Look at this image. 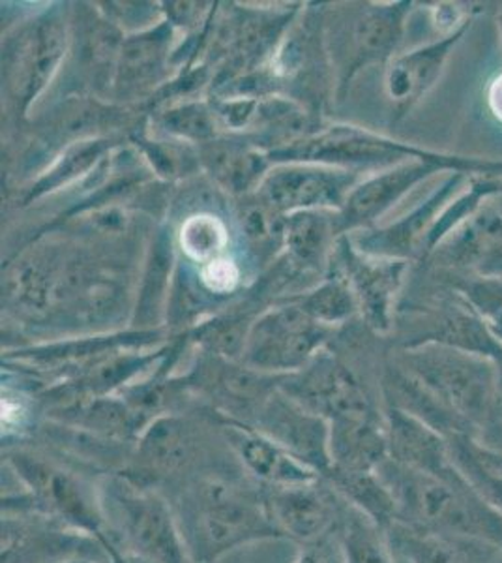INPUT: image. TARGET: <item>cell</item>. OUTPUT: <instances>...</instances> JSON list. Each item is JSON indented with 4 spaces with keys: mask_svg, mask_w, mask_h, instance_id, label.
<instances>
[{
    "mask_svg": "<svg viewBox=\"0 0 502 563\" xmlns=\"http://www.w3.org/2000/svg\"><path fill=\"white\" fill-rule=\"evenodd\" d=\"M70 53L83 87L102 100L111 98L116 60L126 34L100 8L77 4L70 15Z\"/></svg>",
    "mask_w": 502,
    "mask_h": 563,
    "instance_id": "2e32d148",
    "label": "cell"
},
{
    "mask_svg": "<svg viewBox=\"0 0 502 563\" xmlns=\"http://www.w3.org/2000/svg\"><path fill=\"white\" fill-rule=\"evenodd\" d=\"M435 265L480 278H502V211L488 201L433 252Z\"/></svg>",
    "mask_w": 502,
    "mask_h": 563,
    "instance_id": "ac0fdd59",
    "label": "cell"
},
{
    "mask_svg": "<svg viewBox=\"0 0 502 563\" xmlns=\"http://www.w3.org/2000/svg\"><path fill=\"white\" fill-rule=\"evenodd\" d=\"M321 475L331 470V424L278 389L249 424Z\"/></svg>",
    "mask_w": 502,
    "mask_h": 563,
    "instance_id": "9a60e30c",
    "label": "cell"
},
{
    "mask_svg": "<svg viewBox=\"0 0 502 563\" xmlns=\"http://www.w3.org/2000/svg\"><path fill=\"white\" fill-rule=\"evenodd\" d=\"M12 462L40 504L49 507V511L57 512L71 525L98 533L100 515L96 512L94 501L89 498L87 488L74 475L36 456L18 455L13 456Z\"/></svg>",
    "mask_w": 502,
    "mask_h": 563,
    "instance_id": "cb8c5ba5",
    "label": "cell"
},
{
    "mask_svg": "<svg viewBox=\"0 0 502 563\" xmlns=\"http://www.w3.org/2000/svg\"><path fill=\"white\" fill-rule=\"evenodd\" d=\"M150 115L154 126H158V132L164 137L182 141L193 147H201L222 135L209 100L171 103L166 108L154 109Z\"/></svg>",
    "mask_w": 502,
    "mask_h": 563,
    "instance_id": "d590c367",
    "label": "cell"
},
{
    "mask_svg": "<svg viewBox=\"0 0 502 563\" xmlns=\"http://www.w3.org/2000/svg\"><path fill=\"white\" fill-rule=\"evenodd\" d=\"M281 301L291 302L312 320L334 329L353 320L356 314H360L355 291L350 288L344 271L339 269L334 262H332L331 273L313 288L300 291L293 297H286Z\"/></svg>",
    "mask_w": 502,
    "mask_h": 563,
    "instance_id": "836d02e7",
    "label": "cell"
},
{
    "mask_svg": "<svg viewBox=\"0 0 502 563\" xmlns=\"http://www.w3.org/2000/svg\"><path fill=\"white\" fill-rule=\"evenodd\" d=\"M358 179L360 174L337 167L278 164L255 194L283 217L302 211L337 212Z\"/></svg>",
    "mask_w": 502,
    "mask_h": 563,
    "instance_id": "8fae6325",
    "label": "cell"
},
{
    "mask_svg": "<svg viewBox=\"0 0 502 563\" xmlns=\"http://www.w3.org/2000/svg\"><path fill=\"white\" fill-rule=\"evenodd\" d=\"M439 172L445 169L435 162L411 161L360 180L350 190L344 207L334 212L337 238L373 228L377 220L405 198L414 186Z\"/></svg>",
    "mask_w": 502,
    "mask_h": 563,
    "instance_id": "4fadbf2b",
    "label": "cell"
},
{
    "mask_svg": "<svg viewBox=\"0 0 502 563\" xmlns=\"http://www.w3.org/2000/svg\"><path fill=\"white\" fill-rule=\"evenodd\" d=\"M331 424V467L376 472L388 459L382 419H339Z\"/></svg>",
    "mask_w": 502,
    "mask_h": 563,
    "instance_id": "f1b7e54d",
    "label": "cell"
},
{
    "mask_svg": "<svg viewBox=\"0 0 502 563\" xmlns=\"http://www.w3.org/2000/svg\"><path fill=\"white\" fill-rule=\"evenodd\" d=\"M222 430L244 467L267 487H293L321 479L319 472L254 427L222 417Z\"/></svg>",
    "mask_w": 502,
    "mask_h": 563,
    "instance_id": "7402d4cb",
    "label": "cell"
},
{
    "mask_svg": "<svg viewBox=\"0 0 502 563\" xmlns=\"http://www.w3.org/2000/svg\"><path fill=\"white\" fill-rule=\"evenodd\" d=\"M342 547L345 563H395L387 533L347 501L342 515Z\"/></svg>",
    "mask_w": 502,
    "mask_h": 563,
    "instance_id": "74e56055",
    "label": "cell"
},
{
    "mask_svg": "<svg viewBox=\"0 0 502 563\" xmlns=\"http://www.w3.org/2000/svg\"><path fill=\"white\" fill-rule=\"evenodd\" d=\"M331 487L356 511L373 520L382 531L395 522V504L381 475L376 472H350L331 467L323 475Z\"/></svg>",
    "mask_w": 502,
    "mask_h": 563,
    "instance_id": "d6a6232c",
    "label": "cell"
},
{
    "mask_svg": "<svg viewBox=\"0 0 502 563\" xmlns=\"http://www.w3.org/2000/svg\"><path fill=\"white\" fill-rule=\"evenodd\" d=\"M280 389L304 410L325 421L382 419L366 379L328 350L317 353L302 371L287 374Z\"/></svg>",
    "mask_w": 502,
    "mask_h": 563,
    "instance_id": "52a82bcc",
    "label": "cell"
},
{
    "mask_svg": "<svg viewBox=\"0 0 502 563\" xmlns=\"http://www.w3.org/2000/svg\"><path fill=\"white\" fill-rule=\"evenodd\" d=\"M161 339L158 331H140L130 329L124 333L94 334V336H77V339L58 340L44 346L23 347L7 355V361H15L23 365L40 366L44 371L64 368V366L94 365L102 358L126 350H148Z\"/></svg>",
    "mask_w": 502,
    "mask_h": 563,
    "instance_id": "44dd1931",
    "label": "cell"
},
{
    "mask_svg": "<svg viewBox=\"0 0 502 563\" xmlns=\"http://www.w3.org/2000/svg\"><path fill=\"white\" fill-rule=\"evenodd\" d=\"M377 474L394 498V525L502 549V515L491 509L458 472L440 477L387 459Z\"/></svg>",
    "mask_w": 502,
    "mask_h": 563,
    "instance_id": "6da1fadb",
    "label": "cell"
},
{
    "mask_svg": "<svg viewBox=\"0 0 502 563\" xmlns=\"http://www.w3.org/2000/svg\"><path fill=\"white\" fill-rule=\"evenodd\" d=\"M472 21L458 29L456 33L439 36L430 44L395 55L388 63L384 71V90L394 108V121L408 115L409 111L437 85L451 52L458 47L465 34L471 31Z\"/></svg>",
    "mask_w": 502,
    "mask_h": 563,
    "instance_id": "e0dca14e",
    "label": "cell"
},
{
    "mask_svg": "<svg viewBox=\"0 0 502 563\" xmlns=\"http://www.w3.org/2000/svg\"><path fill=\"white\" fill-rule=\"evenodd\" d=\"M130 141L134 143L140 156L145 158L150 172L167 183L188 179L201 169L198 147L169 137H153L145 129V121L135 124L130 132Z\"/></svg>",
    "mask_w": 502,
    "mask_h": 563,
    "instance_id": "e575fe53",
    "label": "cell"
},
{
    "mask_svg": "<svg viewBox=\"0 0 502 563\" xmlns=\"http://www.w3.org/2000/svg\"><path fill=\"white\" fill-rule=\"evenodd\" d=\"M382 413L390 461L440 477L458 472L450 461L448 438L439 430L394 406L384 404Z\"/></svg>",
    "mask_w": 502,
    "mask_h": 563,
    "instance_id": "603a6c76",
    "label": "cell"
},
{
    "mask_svg": "<svg viewBox=\"0 0 502 563\" xmlns=\"http://www.w3.org/2000/svg\"><path fill=\"white\" fill-rule=\"evenodd\" d=\"M465 179H469V175H448L440 183L439 188H435L420 206L414 207L413 211L400 220H395L394 224L356 231L349 235L350 241L356 249L369 256L401 260V262L422 260L427 233L432 231L435 220L448 206V201L456 194L461 192Z\"/></svg>",
    "mask_w": 502,
    "mask_h": 563,
    "instance_id": "5bb4252c",
    "label": "cell"
},
{
    "mask_svg": "<svg viewBox=\"0 0 502 563\" xmlns=\"http://www.w3.org/2000/svg\"><path fill=\"white\" fill-rule=\"evenodd\" d=\"M334 212L302 211L286 217V244L281 257L304 282L305 278L323 280L331 273L337 243Z\"/></svg>",
    "mask_w": 502,
    "mask_h": 563,
    "instance_id": "d4e9b609",
    "label": "cell"
},
{
    "mask_svg": "<svg viewBox=\"0 0 502 563\" xmlns=\"http://www.w3.org/2000/svg\"><path fill=\"white\" fill-rule=\"evenodd\" d=\"M488 106L497 121L502 124V71L491 79L490 87H488Z\"/></svg>",
    "mask_w": 502,
    "mask_h": 563,
    "instance_id": "60d3db41",
    "label": "cell"
},
{
    "mask_svg": "<svg viewBox=\"0 0 502 563\" xmlns=\"http://www.w3.org/2000/svg\"><path fill=\"white\" fill-rule=\"evenodd\" d=\"M235 218L246 252L267 271L283 252L286 217L254 192L236 199Z\"/></svg>",
    "mask_w": 502,
    "mask_h": 563,
    "instance_id": "1f68e13d",
    "label": "cell"
},
{
    "mask_svg": "<svg viewBox=\"0 0 502 563\" xmlns=\"http://www.w3.org/2000/svg\"><path fill=\"white\" fill-rule=\"evenodd\" d=\"M186 533L190 551L201 560H212L236 544L278 533L268 517L263 499H254L246 490L214 477L196 481L186 494Z\"/></svg>",
    "mask_w": 502,
    "mask_h": 563,
    "instance_id": "277c9868",
    "label": "cell"
},
{
    "mask_svg": "<svg viewBox=\"0 0 502 563\" xmlns=\"http://www.w3.org/2000/svg\"><path fill=\"white\" fill-rule=\"evenodd\" d=\"M196 269H198L199 280L203 284L204 289L223 301L225 299L231 301L244 282L241 263L236 262L231 254L217 257L214 262L204 263Z\"/></svg>",
    "mask_w": 502,
    "mask_h": 563,
    "instance_id": "ab89813d",
    "label": "cell"
},
{
    "mask_svg": "<svg viewBox=\"0 0 502 563\" xmlns=\"http://www.w3.org/2000/svg\"><path fill=\"white\" fill-rule=\"evenodd\" d=\"M387 539L395 556L405 563H501L502 549L495 544L451 538L440 533L392 525Z\"/></svg>",
    "mask_w": 502,
    "mask_h": 563,
    "instance_id": "4316f807",
    "label": "cell"
},
{
    "mask_svg": "<svg viewBox=\"0 0 502 563\" xmlns=\"http://www.w3.org/2000/svg\"><path fill=\"white\" fill-rule=\"evenodd\" d=\"M175 33V26L161 20L141 33L126 34L111 89V98L119 106L147 102L169 81Z\"/></svg>",
    "mask_w": 502,
    "mask_h": 563,
    "instance_id": "7c38bea8",
    "label": "cell"
},
{
    "mask_svg": "<svg viewBox=\"0 0 502 563\" xmlns=\"http://www.w3.org/2000/svg\"><path fill=\"white\" fill-rule=\"evenodd\" d=\"M332 262L347 276L369 331L390 333L395 323L398 297L408 280L411 262L364 254L356 249L349 235L337 239Z\"/></svg>",
    "mask_w": 502,
    "mask_h": 563,
    "instance_id": "9c48e42d",
    "label": "cell"
},
{
    "mask_svg": "<svg viewBox=\"0 0 502 563\" xmlns=\"http://www.w3.org/2000/svg\"><path fill=\"white\" fill-rule=\"evenodd\" d=\"M283 378L249 368L242 361L201 353L185 382L188 389L210 400L220 417L252 424L268 398L280 389Z\"/></svg>",
    "mask_w": 502,
    "mask_h": 563,
    "instance_id": "ba28073f",
    "label": "cell"
},
{
    "mask_svg": "<svg viewBox=\"0 0 502 563\" xmlns=\"http://www.w3.org/2000/svg\"><path fill=\"white\" fill-rule=\"evenodd\" d=\"M499 207H501V211H502V194H501V196H499Z\"/></svg>",
    "mask_w": 502,
    "mask_h": 563,
    "instance_id": "f6af8a7d",
    "label": "cell"
},
{
    "mask_svg": "<svg viewBox=\"0 0 502 563\" xmlns=\"http://www.w3.org/2000/svg\"><path fill=\"white\" fill-rule=\"evenodd\" d=\"M499 26H501V34H502V4H501V10H499Z\"/></svg>",
    "mask_w": 502,
    "mask_h": 563,
    "instance_id": "ee69618b",
    "label": "cell"
},
{
    "mask_svg": "<svg viewBox=\"0 0 502 563\" xmlns=\"http://www.w3.org/2000/svg\"><path fill=\"white\" fill-rule=\"evenodd\" d=\"M70 8L53 4L26 20L2 47V77L8 106L25 119L70 53Z\"/></svg>",
    "mask_w": 502,
    "mask_h": 563,
    "instance_id": "5b68a950",
    "label": "cell"
},
{
    "mask_svg": "<svg viewBox=\"0 0 502 563\" xmlns=\"http://www.w3.org/2000/svg\"><path fill=\"white\" fill-rule=\"evenodd\" d=\"M198 455V440L188 422L172 416H158L143 430L140 459L153 474H178Z\"/></svg>",
    "mask_w": 502,
    "mask_h": 563,
    "instance_id": "4dcf8cb0",
    "label": "cell"
},
{
    "mask_svg": "<svg viewBox=\"0 0 502 563\" xmlns=\"http://www.w3.org/2000/svg\"><path fill=\"white\" fill-rule=\"evenodd\" d=\"M480 438H482L483 442H488L493 448L501 449L502 451V417H499Z\"/></svg>",
    "mask_w": 502,
    "mask_h": 563,
    "instance_id": "b9f144b4",
    "label": "cell"
},
{
    "mask_svg": "<svg viewBox=\"0 0 502 563\" xmlns=\"http://www.w3.org/2000/svg\"><path fill=\"white\" fill-rule=\"evenodd\" d=\"M201 169L227 196L244 198L257 192L272 161L246 135L222 134L198 147Z\"/></svg>",
    "mask_w": 502,
    "mask_h": 563,
    "instance_id": "ffe728a7",
    "label": "cell"
},
{
    "mask_svg": "<svg viewBox=\"0 0 502 563\" xmlns=\"http://www.w3.org/2000/svg\"><path fill=\"white\" fill-rule=\"evenodd\" d=\"M177 249L196 267L227 256L231 249L230 225L217 212H199L185 218L177 231Z\"/></svg>",
    "mask_w": 502,
    "mask_h": 563,
    "instance_id": "8d00e7d4",
    "label": "cell"
},
{
    "mask_svg": "<svg viewBox=\"0 0 502 563\" xmlns=\"http://www.w3.org/2000/svg\"><path fill=\"white\" fill-rule=\"evenodd\" d=\"M413 8V2H366L325 10L326 49L339 102L360 71L395 57Z\"/></svg>",
    "mask_w": 502,
    "mask_h": 563,
    "instance_id": "3957f363",
    "label": "cell"
},
{
    "mask_svg": "<svg viewBox=\"0 0 502 563\" xmlns=\"http://www.w3.org/2000/svg\"><path fill=\"white\" fill-rule=\"evenodd\" d=\"M119 137L115 135H102V137H90V140L76 141L68 147L63 148L52 166L40 174L25 194H23V206H31L34 201L52 196L63 190L66 186L74 185L76 180L94 175L96 169L102 166L109 154L119 147Z\"/></svg>",
    "mask_w": 502,
    "mask_h": 563,
    "instance_id": "83f0119b",
    "label": "cell"
},
{
    "mask_svg": "<svg viewBox=\"0 0 502 563\" xmlns=\"http://www.w3.org/2000/svg\"><path fill=\"white\" fill-rule=\"evenodd\" d=\"M111 501L124 538L140 558L148 563H188L182 530L158 494L116 483Z\"/></svg>",
    "mask_w": 502,
    "mask_h": 563,
    "instance_id": "30bf717a",
    "label": "cell"
},
{
    "mask_svg": "<svg viewBox=\"0 0 502 563\" xmlns=\"http://www.w3.org/2000/svg\"><path fill=\"white\" fill-rule=\"evenodd\" d=\"M400 363L437 398L467 434L480 435L501 413L502 368L495 361L439 344L401 347Z\"/></svg>",
    "mask_w": 502,
    "mask_h": 563,
    "instance_id": "7a4b0ae2",
    "label": "cell"
},
{
    "mask_svg": "<svg viewBox=\"0 0 502 563\" xmlns=\"http://www.w3.org/2000/svg\"><path fill=\"white\" fill-rule=\"evenodd\" d=\"M450 461L480 498L502 515V451L472 434L448 435Z\"/></svg>",
    "mask_w": 502,
    "mask_h": 563,
    "instance_id": "f546056e",
    "label": "cell"
},
{
    "mask_svg": "<svg viewBox=\"0 0 502 563\" xmlns=\"http://www.w3.org/2000/svg\"><path fill=\"white\" fill-rule=\"evenodd\" d=\"M456 288L502 342V278L465 276Z\"/></svg>",
    "mask_w": 502,
    "mask_h": 563,
    "instance_id": "f35d334b",
    "label": "cell"
},
{
    "mask_svg": "<svg viewBox=\"0 0 502 563\" xmlns=\"http://www.w3.org/2000/svg\"><path fill=\"white\" fill-rule=\"evenodd\" d=\"M265 509L274 528L304 543H315L344 515L337 504L339 494L323 487L321 479L293 487H268Z\"/></svg>",
    "mask_w": 502,
    "mask_h": 563,
    "instance_id": "d6986e66",
    "label": "cell"
},
{
    "mask_svg": "<svg viewBox=\"0 0 502 563\" xmlns=\"http://www.w3.org/2000/svg\"><path fill=\"white\" fill-rule=\"evenodd\" d=\"M299 563H326V558L323 556V552L317 551V549L313 547V549H308V551L302 552Z\"/></svg>",
    "mask_w": 502,
    "mask_h": 563,
    "instance_id": "7bdbcfd3",
    "label": "cell"
},
{
    "mask_svg": "<svg viewBox=\"0 0 502 563\" xmlns=\"http://www.w3.org/2000/svg\"><path fill=\"white\" fill-rule=\"evenodd\" d=\"M177 233L171 224H161L153 233L145 267L140 276V288L132 312V329L158 331L166 320L167 305L177 271Z\"/></svg>",
    "mask_w": 502,
    "mask_h": 563,
    "instance_id": "484cf974",
    "label": "cell"
},
{
    "mask_svg": "<svg viewBox=\"0 0 502 563\" xmlns=\"http://www.w3.org/2000/svg\"><path fill=\"white\" fill-rule=\"evenodd\" d=\"M334 334V327L317 323L291 302H274L255 318L241 361L255 371L287 376L302 371Z\"/></svg>",
    "mask_w": 502,
    "mask_h": 563,
    "instance_id": "8992f818",
    "label": "cell"
}]
</instances>
